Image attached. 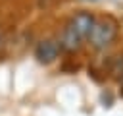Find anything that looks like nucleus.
Wrapping results in <instances>:
<instances>
[{
    "instance_id": "obj_1",
    "label": "nucleus",
    "mask_w": 123,
    "mask_h": 116,
    "mask_svg": "<svg viewBox=\"0 0 123 116\" xmlns=\"http://www.w3.org/2000/svg\"><path fill=\"white\" fill-rule=\"evenodd\" d=\"M117 37V23L111 17H100L94 21L86 41L94 50H106Z\"/></svg>"
},
{
    "instance_id": "obj_2",
    "label": "nucleus",
    "mask_w": 123,
    "mask_h": 116,
    "mask_svg": "<svg viewBox=\"0 0 123 116\" xmlns=\"http://www.w3.org/2000/svg\"><path fill=\"white\" fill-rule=\"evenodd\" d=\"M60 52H62V48H60V44H58L56 39H44V41H40V43L37 44V48H35V58H37L40 64H52V62L60 56Z\"/></svg>"
},
{
    "instance_id": "obj_3",
    "label": "nucleus",
    "mask_w": 123,
    "mask_h": 116,
    "mask_svg": "<svg viewBox=\"0 0 123 116\" xmlns=\"http://www.w3.org/2000/svg\"><path fill=\"white\" fill-rule=\"evenodd\" d=\"M94 21H96V17H94L90 12H77V14L71 17V21H69L67 25H69L83 41H86L90 29H92V25H94Z\"/></svg>"
},
{
    "instance_id": "obj_4",
    "label": "nucleus",
    "mask_w": 123,
    "mask_h": 116,
    "mask_svg": "<svg viewBox=\"0 0 123 116\" xmlns=\"http://www.w3.org/2000/svg\"><path fill=\"white\" fill-rule=\"evenodd\" d=\"M58 44H60V48L65 50V52H77V50L83 46V39H81L69 25H65L63 31H62V35H60V39H58Z\"/></svg>"
}]
</instances>
